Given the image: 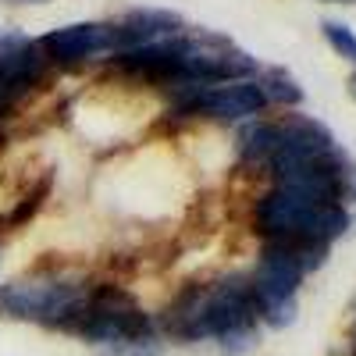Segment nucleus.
<instances>
[{"label": "nucleus", "mask_w": 356, "mask_h": 356, "mask_svg": "<svg viewBox=\"0 0 356 356\" xmlns=\"http://www.w3.org/2000/svg\"><path fill=\"white\" fill-rule=\"evenodd\" d=\"M260 317V300L253 282L232 275L218 285L186 289L164 314V328L175 339H221L228 356H239L253 346V328Z\"/></svg>", "instance_id": "1"}, {"label": "nucleus", "mask_w": 356, "mask_h": 356, "mask_svg": "<svg viewBox=\"0 0 356 356\" xmlns=\"http://www.w3.org/2000/svg\"><path fill=\"white\" fill-rule=\"evenodd\" d=\"M346 221L349 218L342 203L310 200L303 193L278 189V186L257 203V214H253V225L267 239V246H282L285 253H292L303 264V271L324 260L328 243L346 232Z\"/></svg>", "instance_id": "2"}, {"label": "nucleus", "mask_w": 356, "mask_h": 356, "mask_svg": "<svg viewBox=\"0 0 356 356\" xmlns=\"http://www.w3.org/2000/svg\"><path fill=\"white\" fill-rule=\"evenodd\" d=\"M65 332H75L89 342H100V346H129V342H146L154 339V324L146 317L136 300L129 292L114 289V285H104L97 289L93 296L75 307V314L61 324Z\"/></svg>", "instance_id": "3"}, {"label": "nucleus", "mask_w": 356, "mask_h": 356, "mask_svg": "<svg viewBox=\"0 0 356 356\" xmlns=\"http://www.w3.org/2000/svg\"><path fill=\"white\" fill-rule=\"evenodd\" d=\"M82 300H86V285L72 278H33V282H11L0 289V307L11 317L43 321L50 328H61Z\"/></svg>", "instance_id": "4"}, {"label": "nucleus", "mask_w": 356, "mask_h": 356, "mask_svg": "<svg viewBox=\"0 0 356 356\" xmlns=\"http://www.w3.org/2000/svg\"><path fill=\"white\" fill-rule=\"evenodd\" d=\"M267 164H271V171H275L278 189H292V193H303V196L324 200V203H342L346 171H342V161L335 154H324V157L275 154Z\"/></svg>", "instance_id": "5"}, {"label": "nucleus", "mask_w": 356, "mask_h": 356, "mask_svg": "<svg viewBox=\"0 0 356 356\" xmlns=\"http://www.w3.org/2000/svg\"><path fill=\"white\" fill-rule=\"evenodd\" d=\"M253 57H246L243 50H232L225 40L207 36V40H189L186 57H182V82H235L246 79L253 72Z\"/></svg>", "instance_id": "6"}, {"label": "nucleus", "mask_w": 356, "mask_h": 356, "mask_svg": "<svg viewBox=\"0 0 356 356\" xmlns=\"http://www.w3.org/2000/svg\"><path fill=\"white\" fill-rule=\"evenodd\" d=\"M189 89L178 97V111L182 114H214V118H250L260 114L267 97L257 82H232V86H218V89H203L196 82H186Z\"/></svg>", "instance_id": "7"}, {"label": "nucleus", "mask_w": 356, "mask_h": 356, "mask_svg": "<svg viewBox=\"0 0 356 356\" xmlns=\"http://www.w3.org/2000/svg\"><path fill=\"white\" fill-rule=\"evenodd\" d=\"M40 47L47 50V57H54V61H61V65L86 61V57H97L104 50H118L114 25H100V22H79V25L54 29V33L43 36Z\"/></svg>", "instance_id": "8"}, {"label": "nucleus", "mask_w": 356, "mask_h": 356, "mask_svg": "<svg viewBox=\"0 0 356 356\" xmlns=\"http://www.w3.org/2000/svg\"><path fill=\"white\" fill-rule=\"evenodd\" d=\"M303 264L296 260L292 253H285L282 246H267L260 264H257V275L250 278L253 282V292L260 300V310L271 307V303H289L296 300V289L303 282Z\"/></svg>", "instance_id": "9"}, {"label": "nucleus", "mask_w": 356, "mask_h": 356, "mask_svg": "<svg viewBox=\"0 0 356 356\" xmlns=\"http://www.w3.org/2000/svg\"><path fill=\"white\" fill-rule=\"evenodd\" d=\"M189 40H161L146 43L136 50H125L118 57V68H125L132 75H146L157 82H182V57H186Z\"/></svg>", "instance_id": "10"}, {"label": "nucleus", "mask_w": 356, "mask_h": 356, "mask_svg": "<svg viewBox=\"0 0 356 356\" xmlns=\"http://www.w3.org/2000/svg\"><path fill=\"white\" fill-rule=\"evenodd\" d=\"M43 72V57L33 40L22 33H0V75H4L18 93L25 86H33Z\"/></svg>", "instance_id": "11"}, {"label": "nucleus", "mask_w": 356, "mask_h": 356, "mask_svg": "<svg viewBox=\"0 0 356 356\" xmlns=\"http://www.w3.org/2000/svg\"><path fill=\"white\" fill-rule=\"evenodd\" d=\"M182 29V18L171 11H132L122 25H114V43L118 50H136L146 43H161Z\"/></svg>", "instance_id": "12"}, {"label": "nucleus", "mask_w": 356, "mask_h": 356, "mask_svg": "<svg viewBox=\"0 0 356 356\" xmlns=\"http://www.w3.org/2000/svg\"><path fill=\"white\" fill-rule=\"evenodd\" d=\"M332 132L310 122V118H289L285 125H278V154L289 157H324V154H335L332 146Z\"/></svg>", "instance_id": "13"}, {"label": "nucleus", "mask_w": 356, "mask_h": 356, "mask_svg": "<svg viewBox=\"0 0 356 356\" xmlns=\"http://www.w3.org/2000/svg\"><path fill=\"white\" fill-rule=\"evenodd\" d=\"M239 150L246 161H271L278 154V125H250L243 132Z\"/></svg>", "instance_id": "14"}, {"label": "nucleus", "mask_w": 356, "mask_h": 356, "mask_svg": "<svg viewBox=\"0 0 356 356\" xmlns=\"http://www.w3.org/2000/svg\"><path fill=\"white\" fill-rule=\"evenodd\" d=\"M260 89H264L267 100H278V104H300L303 100V89L296 86V79L289 72H282V68H267Z\"/></svg>", "instance_id": "15"}, {"label": "nucleus", "mask_w": 356, "mask_h": 356, "mask_svg": "<svg viewBox=\"0 0 356 356\" xmlns=\"http://www.w3.org/2000/svg\"><path fill=\"white\" fill-rule=\"evenodd\" d=\"M321 33H324V40L332 43L335 54H342V57H349V61H356V36H353L349 25H342V22H324Z\"/></svg>", "instance_id": "16"}, {"label": "nucleus", "mask_w": 356, "mask_h": 356, "mask_svg": "<svg viewBox=\"0 0 356 356\" xmlns=\"http://www.w3.org/2000/svg\"><path fill=\"white\" fill-rule=\"evenodd\" d=\"M47 189H50V178H43V182L36 186V193H33V196H29V200H25V203L18 207V211H15V218H11V221L18 225V221H25V218H33V214H36V207H40V200L47 196Z\"/></svg>", "instance_id": "17"}, {"label": "nucleus", "mask_w": 356, "mask_h": 356, "mask_svg": "<svg viewBox=\"0 0 356 356\" xmlns=\"http://www.w3.org/2000/svg\"><path fill=\"white\" fill-rule=\"evenodd\" d=\"M111 356H161V346L154 339L146 342H129V346H114Z\"/></svg>", "instance_id": "18"}, {"label": "nucleus", "mask_w": 356, "mask_h": 356, "mask_svg": "<svg viewBox=\"0 0 356 356\" xmlns=\"http://www.w3.org/2000/svg\"><path fill=\"white\" fill-rule=\"evenodd\" d=\"M332 4H349V0H332Z\"/></svg>", "instance_id": "19"}, {"label": "nucleus", "mask_w": 356, "mask_h": 356, "mask_svg": "<svg viewBox=\"0 0 356 356\" xmlns=\"http://www.w3.org/2000/svg\"><path fill=\"white\" fill-rule=\"evenodd\" d=\"M353 93H356V75H353Z\"/></svg>", "instance_id": "20"}, {"label": "nucleus", "mask_w": 356, "mask_h": 356, "mask_svg": "<svg viewBox=\"0 0 356 356\" xmlns=\"http://www.w3.org/2000/svg\"><path fill=\"white\" fill-rule=\"evenodd\" d=\"M25 4H40V0H25Z\"/></svg>", "instance_id": "21"}]
</instances>
